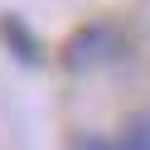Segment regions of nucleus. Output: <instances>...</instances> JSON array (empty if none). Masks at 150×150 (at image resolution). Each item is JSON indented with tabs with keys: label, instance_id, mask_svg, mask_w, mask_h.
<instances>
[{
	"label": "nucleus",
	"instance_id": "2",
	"mask_svg": "<svg viewBox=\"0 0 150 150\" xmlns=\"http://www.w3.org/2000/svg\"><path fill=\"white\" fill-rule=\"evenodd\" d=\"M0 44H5V49L15 53V63H24V68H39V63H44L39 34H34L20 15H0Z\"/></svg>",
	"mask_w": 150,
	"mask_h": 150
},
{
	"label": "nucleus",
	"instance_id": "1",
	"mask_svg": "<svg viewBox=\"0 0 150 150\" xmlns=\"http://www.w3.org/2000/svg\"><path fill=\"white\" fill-rule=\"evenodd\" d=\"M126 58V34L107 20H92L82 24L78 34H68L63 44V68L68 73H92V68H107V63Z\"/></svg>",
	"mask_w": 150,
	"mask_h": 150
},
{
	"label": "nucleus",
	"instance_id": "4",
	"mask_svg": "<svg viewBox=\"0 0 150 150\" xmlns=\"http://www.w3.org/2000/svg\"><path fill=\"white\" fill-rule=\"evenodd\" d=\"M73 150H116V140H111V136H78Z\"/></svg>",
	"mask_w": 150,
	"mask_h": 150
},
{
	"label": "nucleus",
	"instance_id": "3",
	"mask_svg": "<svg viewBox=\"0 0 150 150\" xmlns=\"http://www.w3.org/2000/svg\"><path fill=\"white\" fill-rule=\"evenodd\" d=\"M116 150H150V116H131L116 136Z\"/></svg>",
	"mask_w": 150,
	"mask_h": 150
}]
</instances>
